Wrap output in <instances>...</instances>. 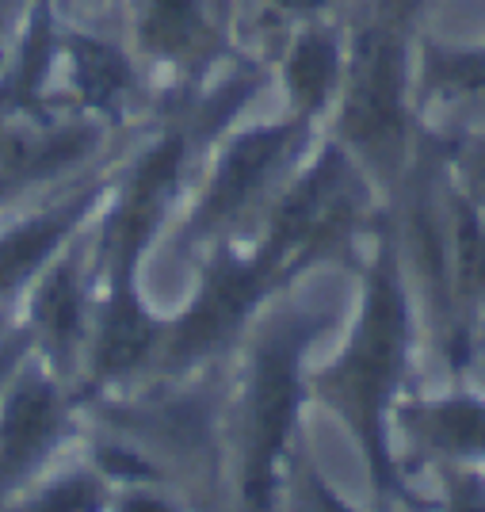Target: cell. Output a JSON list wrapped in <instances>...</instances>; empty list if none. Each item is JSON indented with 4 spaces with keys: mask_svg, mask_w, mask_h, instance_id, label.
I'll return each mask as SVG.
<instances>
[{
    "mask_svg": "<svg viewBox=\"0 0 485 512\" xmlns=\"http://www.w3.org/2000/svg\"><path fill=\"white\" fill-rule=\"evenodd\" d=\"M340 146L363 169L394 176L409 153L417 107V23L363 8L340 85Z\"/></svg>",
    "mask_w": 485,
    "mask_h": 512,
    "instance_id": "1",
    "label": "cell"
},
{
    "mask_svg": "<svg viewBox=\"0 0 485 512\" xmlns=\"http://www.w3.org/2000/svg\"><path fill=\"white\" fill-rule=\"evenodd\" d=\"M401 356H405V295H401L394 245L382 241L379 256L371 264V276H367V299H363L356 337L337 360V367L325 375V386H329L333 402L348 413L379 486H390V455H386L382 417H386L390 394L398 383Z\"/></svg>",
    "mask_w": 485,
    "mask_h": 512,
    "instance_id": "2",
    "label": "cell"
},
{
    "mask_svg": "<svg viewBox=\"0 0 485 512\" xmlns=\"http://www.w3.org/2000/svg\"><path fill=\"white\" fill-rule=\"evenodd\" d=\"M302 344L295 325L256 337L241 409V501L245 512H272L279 467L287 459L302 406Z\"/></svg>",
    "mask_w": 485,
    "mask_h": 512,
    "instance_id": "3",
    "label": "cell"
},
{
    "mask_svg": "<svg viewBox=\"0 0 485 512\" xmlns=\"http://www.w3.org/2000/svg\"><path fill=\"white\" fill-rule=\"evenodd\" d=\"M310 119L295 115L291 123H275V127L249 130L233 142L226 157L218 161L207 192L195 207L191 218V237H211L218 230H226L233 218L253 207L260 195L272 188V180L283 172V165L291 161V153L302 142V130Z\"/></svg>",
    "mask_w": 485,
    "mask_h": 512,
    "instance_id": "4",
    "label": "cell"
},
{
    "mask_svg": "<svg viewBox=\"0 0 485 512\" xmlns=\"http://www.w3.org/2000/svg\"><path fill=\"white\" fill-rule=\"evenodd\" d=\"M69 402L58 375L35 371L27 356L16 379L0 394V490L31 478L62 444Z\"/></svg>",
    "mask_w": 485,
    "mask_h": 512,
    "instance_id": "5",
    "label": "cell"
},
{
    "mask_svg": "<svg viewBox=\"0 0 485 512\" xmlns=\"http://www.w3.org/2000/svg\"><path fill=\"white\" fill-rule=\"evenodd\" d=\"M417 104L463 111L485 123V39L417 43Z\"/></svg>",
    "mask_w": 485,
    "mask_h": 512,
    "instance_id": "6",
    "label": "cell"
},
{
    "mask_svg": "<svg viewBox=\"0 0 485 512\" xmlns=\"http://www.w3.org/2000/svg\"><path fill=\"white\" fill-rule=\"evenodd\" d=\"M92 203H96V192H81L62 207L43 211L39 218L0 234V295H12V291L27 287L31 279L43 276L50 260L58 256V249L85 222Z\"/></svg>",
    "mask_w": 485,
    "mask_h": 512,
    "instance_id": "7",
    "label": "cell"
},
{
    "mask_svg": "<svg viewBox=\"0 0 485 512\" xmlns=\"http://www.w3.org/2000/svg\"><path fill=\"white\" fill-rule=\"evenodd\" d=\"M348 43H340L329 27H310L287 54V92L295 100V115L314 119L317 111L337 104L344 85Z\"/></svg>",
    "mask_w": 485,
    "mask_h": 512,
    "instance_id": "8",
    "label": "cell"
},
{
    "mask_svg": "<svg viewBox=\"0 0 485 512\" xmlns=\"http://www.w3.org/2000/svg\"><path fill=\"white\" fill-rule=\"evenodd\" d=\"M134 31L146 54L188 62L211 43V16L203 0H134Z\"/></svg>",
    "mask_w": 485,
    "mask_h": 512,
    "instance_id": "9",
    "label": "cell"
},
{
    "mask_svg": "<svg viewBox=\"0 0 485 512\" xmlns=\"http://www.w3.org/2000/svg\"><path fill=\"white\" fill-rule=\"evenodd\" d=\"M428 444L459 455H485V406L482 402H440L421 413Z\"/></svg>",
    "mask_w": 485,
    "mask_h": 512,
    "instance_id": "10",
    "label": "cell"
},
{
    "mask_svg": "<svg viewBox=\"0 0 485 512\" xmlns=\"http://www.w3.org/2000/svg\"><path fill=\"white\" fill-rule=\"evenodd\" d=\"M111 509V497H107V486L100 474H69V478H58L50 482L27 512H107Z\"/></svg>",
    "mask_w": 485,
    "mask_h": 512,
    "instance_id": "11",
    "label": "cell"
},
{
    "mask_svg": "<svg viewBox=\"0 0 485 512\" xmlns=\"http://www.w3.org/2000/svg\"><path fill=\"white\" fill-rule=\"evenodd\" d=\"M451 169L459 176V192L478 207L485 211V123L478 127H470L451 146Z\"/></svg>",
    "mask_w": 485,
    "mask_h": 512,
    "instance_id": "12",
    "label": "cell"
},
{
    "mask_svg": "<svg viewBox=\"0 0 485 512\" xmlns=\"http://www.w3.org/2000/svg\"><path fill=\"white\" fill-rule=\"evenodd\" d=\"M107 512H180L176 501L157 493V486H142V482H130L127 490L111 501Z\"/></svg>",
    "mask_w": 485,
    "mask_h": 512,
    "instance_id": "13",
    "label": "cell"
},
{
    "mask_svg": "<svg viewBox=\"0 0 485 512\" xmlns=\"http://www.w3.org/2000/svg\"><path fill=\"white\" fill-rule=\"evenodd\" d=\"M31 352H35V348H31L27 329H23V333H8V337H0V394L8 390V383L16 379V371L27 363Z\"/></svg>",
    "mask_w": 485,
    "mask_h": 512,
    "instance_id": "14",
    "label": "cell"
},
{
    "mask_svg": "<svg viewBox=\"0 0 485 512\" xmlns=\"http://www.w3.org/2000/svg\"><path fill=\"white\" fill-rule=\"evenodd\" d=\"M451 512H485V493L470 482H459L451 493Z\"/></svg>",
    "mask_w": 485,
    "mask_h": 512,
    "instance_id": "15",
    "label": "cell"
},
{
    "mask_svg": "<svg viewBox=\"0 0 485 512\" xmlns=\"http://www.w3.org/2000/svg\"><path fill=\"white\" fill-rule=\"evenodd\" d=\"M314 509L317 512H352L348 505H344V501H340L337 493H333L329 486H325V482H321V478H314Z\"/></svg>",
    "mask_w": 485,
    "mask_h": 512,
    "instance_id": "16",
    "label": "cell"
}]
</instances>
